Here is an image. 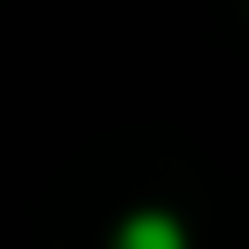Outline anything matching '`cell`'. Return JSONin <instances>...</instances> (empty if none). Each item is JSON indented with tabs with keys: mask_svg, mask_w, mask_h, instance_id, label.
Returning <instances> with one entry per match:
<instances>
[{
	"mask_svg": "<svg viewBox=\"0 0 249 249\" xmlns=\"http://www.w3.org/2000/svg\"><path fill=\"white\" fill-rule=\"evenodd\" d=\"M117 249H187V233H179V226H171L163 210H148V218H124Z\"/></svg>",
	"mask_w": 249,
	"mask_h": 249,
	"instance_id": "6da1fadb",
	"label": "cell"
}]
</instances>
